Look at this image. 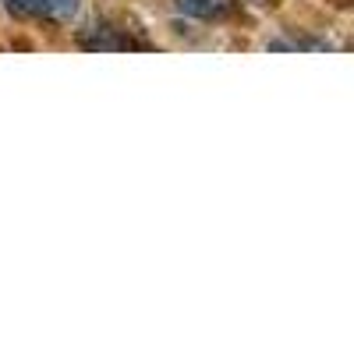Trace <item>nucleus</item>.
Returning <instances> with one entry per match:
<instances>
[{
  "label": "nucleus",
  "mask_w": 354,
  "mask_h": 354,
  "mask_svg": "<svg viewBox=\"0 0 354 354\" xmlns=\"http://www.w3.org/2000/svg\"><path fill=\"white\" fill-rule=\"evenodd\" d=\"M15 18H32L46 25H64L78 15V0H4Z\"/></svg>",
  "instance_id": "1"
},
{
  "label": "nucleus",
  "mask_w": 354,
  "mask_h": 354,
  "mask_svg": "<svg viewBox=\"0 0 354 354\" xmlns=\"http://www.w3.org/2000/svg\"><path fill=\"white\" fill-rule=\"evenodd\" d=\"M177 11L198 21H223L234 11V0H177Z\"/></svg>",
  "instance_id": "3"
},
{
  "label": "nucleus",
  "mask_w": 354,
  "mask_h": 354,
  "mask_svg": "<svg viewBox=\"0 0 354 354\" xmlns=\"http://www.w3.org/2000/svg\"><path fill=\"white\" fill-rule=\"evenodd\" d=\"M78 43L85 50H145L149 43L145 39H131V36H121V28H110V25H93V28H85V32L78 36Z\"/></svg>",
  "instance_id": "2"
}]
</instances>
